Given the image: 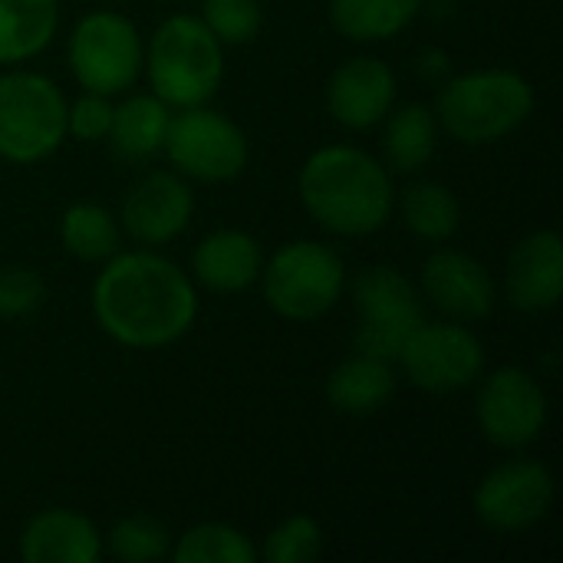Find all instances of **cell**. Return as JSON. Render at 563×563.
Masks as SVG:
<instances>
[{
  "label": "cell",
  "instance_id": "8fae6325",
  "mask_svg": "<svg viewBox=\"0 0 563 563\" xmlns=\"http://www.w3.org/2000/svg\"><path fill=\"white\" fill-rule=\"evenodd\" d=\"M396 363L422 393H459L482 379L485 343L462 323H422Z\"/></svg>",
  "mask_w": 563,
  "mask_h": 563
},
{
  "label": "cell",
  "instance_id": "4fadbf2b",
  "mask_svg": "<svg viewBox=\"0 0 563 563\" xmlns=\"http://www.w3.org/2000/svg\"><path fill=\"white\" fill-rule=\"evenodd\" d=\"M195 214V195L178 172H148L139 178L125 198L119 221L139 244H168L175 241Z\"/></svg>",
  "mask_w": 563,
  "mask_h": 563
},
{
  "label": "cell",
  "instance_id": "d6986e66",
  "mask_svg": "<svg viewBox=\"0 0 563 563\" xmlns=\"http://www.w3.org/2000/svg\"><path fill=\"white\" fill-rule=\"evenodd\" d=\"M396 393V373L389 360L353 353L327 379V402L343 416H373Z\"/></svg>",
  "mask_w": 563,
  "mask_h": 563
},
{
  "label": "cell",
  "instance_id": "44dd1931",
  "mask_svg": "<svg viewBox=\"0 0 563 563\" xmlns=\"http://www.w3.org/2000/svg\"><path fill=\"white\" fill-rule=\"evenodd\" d=\"M59 26V0H0V66L43 53Z\"/></svg>",
  "mask_w": 563,
  "mask_h": 563
},
{
  "label": "cell",
  "instance_id": "4dcf8cb0",
  "mask_svg": "<svg viewBox=\"0 0 563 563\" xmlns=\"http://www.w3.org/2000/svg\"><path fill=\"white\" fill-rule=\"evenodd\" d=\"M112 102L102 92H86L66 106V135L79 139V142H106L109 125H112Z\"/></svg>",
  "mask_w": 563,
  "mask_h": 563
},
{
  "label": "cell",
  "instance_id": "e0dca14e",
  "mask_svg": "<svg viewBox=\"0 0 563 563\" xmlns=\"http://www.w3.org/2000/svg\"><path fill=\"white\" fill-rule=\"evenodd\" d=\"M20 558L26 563H99L102 534L73 508H46L23 525Z\"/></svg>",
  "mask_w": 563,
  "mask_h": 563
},
{
  "label": "cell",
  "instance_id": "ffe728a7",
  "mask_svg": "<svg viewBox=\"0 0 563 563\" xmlns=\"http://www.w3.org/2000/svg\"><path fill=\"white\" fill-rule=\"evenodd\" d=\"M172 109L155 92H135L112 109L106 142L122 162H145L162 152Z\"/></svg>",
  "mask_w": 563,
  "mask_h": 563
},
{
  "label": "cell",
  "instance_id": "8992f818",
  "mask_svg": "<svg viewBox=\"0 0 563 563\" xmlns=\"http://www.w3.org/2000/svg\"><path fill=\"white\" fill-rule=\"evenodd\" d=\"M66 96L33 69L0 76V158L10 165H36L66 139Z\"/></svg>",
  "mask_w": 563,
  "mask_h": 563
},
{
  "label": "cell",
  "instance_id": "9c48e42d",
  "mask_svg": "<svg viewBox=\"0 0 563 563\" xmlns=\"http://www.w3.org/2000/svg\"><path fill=\"white\" fill-rule=\"evenodd\" d=\"M353 300L360 313L356 350L396 363L409 336L426 323V307L416 284L389 264L366 267L353 280Z\"/></svg>",
  "mask_w": 563,
  "mask_h": 563
},
{
  "label": "cell",
  "instance_id": "6da1fadb",
  "mask_svg": "<svg viewBox=\"0 0 563 563\" xmlns=\"http://www.w3.org/2000/svg\"><path fill=\"white\" fill-rule=\"evenodd\" d=\"M92 313L119 346L162 350L198 320L195 280L155 251H115L92 284Z\"/></svg>",
  "mask_w": 563,
  "mask_h": 563
},
{
  "label": "cell",
  "instance_id": "5bb4252c",
  "mask_svg": "<svg viewBox=\"0 0 563 563\" xmlns=\"http://www.w3.org/2000/svg\"><path fill=\"white\" fill-rule=\"evenodd\" d=\"M422 294L442 313L459 323H475L492 317L498 303V284L492 271L465 251H435L422 264Z\"/></svg>",
  "mask_w": 563,
  "mask_h": 563
},
{
  "label": "cell",
  "instance_id": "5b68a950",
  "mask_svg": "<svg viewBox=\"0 0 563 563\" xmlns=\"http://www.w3.org/2000/svg\"><path fill=\"white\" fill-rule=\"evenodd\" d=\"M267 307L284 320H320L346 290L343 257L320 241H290L261 267Z\"/></svg>",
  "mask_w": 563,
  "mask_h": 563
},
{
  "label": "cell",
  "instance_id": "d4e9b609",
  "mask_svg": "<svg viewBox=\"0 0 563 563\" xmlns=\"http://www.w3.org/2000/svg\"><path fill=\"white\" fill-rule=\"evenodd\" d=\"M402 221L422 241H449L462 224L459 198L442 181H416L402 195Z\"/></svg>",
  "mask_w": 563,
  "mask_h": 563
},
{
  "label": "cell",
  "instance_id": "2e32d148",
  "mask_svg": "<svg viewBox=\"0 0 563 563\" xmlns=\"http://www.w3.org/2000/svg\"><path fill=\"white\" fill-rule=\"evenodd\" d=\"M505 297L521 313L554 310L563 297V241L558 231L521 238L505 267Z\"/></svg>",
  "mask_w": 563,
  "mask_h": 563
},
{
  "label": "cell",
  "instance_id": "f546056e",
  "mask_svg": "<svg viewBox=\"0 0 563 563\" xmlns=\"http://www.w3.org/2000/svg\"><path fill=\"white\" fill-rule=\"evenodd\" d=\"M46 297V284L33 267L23 264H7L0 267V317H26L33 313Z\"/></svg>",
  "mask_w": 563,
  "mask_h": 563
},
{
  "label": "cell",
  "instance_id": "4316f807",
  "mask_svg": "<svg viewBox=\"0 0 563 563\" xmlns=\"http://www.w3.org/2000/svg\"><path fill=\"white\" fill-rule=\"evenodd\" d=\"M168 528L148 515H132L112 525V531L102 538V554L122 563H155L168 558L172 541Z\"/></svg>",
  "mask_w": 563,
  "mask_h": 563
},
{
  "label": "cell",
  "instance_id": "cb8c5ba5",
  "mask_svg": "<svg viewBox=\"0 0 563 563\" xmlns=\"http://www.w3.org/2000/svg\"><path fill=\"white\" fill-rule=\"evenodd\" d=\"M59 241L79 261H109L119 251V221L96 201H76L59 218Z\"/></svg>",
  "mask_w": 563,
  "mask_h": 563
},
{
  "label": "cell",
  "instance_id": "3957f363",
  "mask_svg": "<svg viewBox=\"0 0 563 563\" xmlns=\"http://www.w3.org/2000/svg\"><path fill=\"white\" fill-rule=\"evenodd\" d=\"M432 112L455 142L492 145L528 122L534 112V89L521 73L505 66L472 69L439 89Z\"/></svg>",
  "mask_w": 563,
  "mask_h": 563
},
{
  "label": "cell",
  "instance_id": "f1b7e54d",
  "mask_svg": "<svg viewBox=\"0 0 563 563\" xmlns=\"http://www.w3.org/2000/svg\"><path fill=\"white\" fill-rule=\"evenodd\" d=\"M198 16L218 36L221 46H241L261 33V3L257 0H201Z\"/></svg>",
  "mask_w": 563,
  "mask_h": 563
},
{
  "label": "cell",
  "instance_id": "484cf974",
  "mask_svg": "<svg viewBox=\"0 0 563 563\" xmlns=\"http://www.w3.org/2000/svg\"><path fill=\"white\" fill-rule=\"evenodd\" d=\"M178 563H254L257 548L231 525H198L188 528L172 548Z\"/></svg>",
  "mask_w": 563,
  "mask_h": 563
},
{
  "label": "cell",
  "instance_id": "52a82bcc",
  "mask_svg": "<svg viewBox=\"0 0 563 563\" xmlns=\"http://www.w3.org/2000/svg\"><path fill=\"white\" fill-rule=\"evenodd\" d=\"M69 69L86 92L119 96L135 86L145 46L135 23L119 10H89L69 33Z\"/></svg>",
  "mask_w": 563,
  "mask_h": 563
},
{
  "label": "cell",
  "instance_id": "7a4b0ae2",
  "mask_svg": "<svg viewBox=\"0 0 563 563\" xmlns=\"http://www.w3.org/2000/svg\"><path fill=\"white\" fill-rule=\"evenodd\" d=\"M307 214L340 238H366L386 228L396 188L386 165L356 145L317 148L297 178Z\"/></svg>",
  "mask_w": 563,
  "mask_h": 563
},
{
  "label": "cell",
  "instance_id": "9a60e30c",
  "mask_svg": "<svg viewBox=\"0 0 563 563\" xmlns=\"http://www.w3.org/2000/svg\"><path fill=\"white\" fill-rule=\"evenodd\" d=\"M396 102V73L376 56L340 63L327 82V112L343 129L363 132L379 125Z\"/></svg>",
  "mask_w": 563,
  "mask_h": 563
},
{
  "label": "cell",
  "instance_id": "7c38bea8",
  "mask_svg": "<svg viewBox=\"0 0 563 563\" xmlns=\"http://www.w3.org/2000/svg\"><path fill=\"white\" fill-rule=\"evenodd\" d=\"M554 505V475L534 459H508L492 468L472 498L475 518L501 534L531 531Z\"/></svg>",
  "mask_w": 563,
  "mask_h": 563
},
{
  "label": "cell",
  "instance_id": "7402d4cb",
  "mask_svg": "<svg viewBox=\"0 0 563 563\" xmlns=\"http://www.w3.org/2000/svg\"><path fill=\"white\" fill-rule=\"evenodd\" d=\"M422 10V0H330V23L353 43L399 36Z\"/></svg>",
  "mask_w": 563,
  "mask_h": 563
},
{
  "label": "cell",
  "instance_id": "277c9868",
  "mask_svg": "<svg viewBox=\"0 0 563 563\" xmlns=\"http://www.w3.org/2000/svg\"><path fill=\"white\" fill-rule=\"evenodd\" d=\"M142 69L168 109L205 106L224 79V46L201 16L172 13L148 36Z\"/></svg>",
  "mask_w": 563,
  "mask_h": 563
},
{
  "label": "cell",
  "instance_id": "83f0119b",
  "mask_svg": "<svg viewBox=\"0 0 563 563\" xmlns=\"http://www.w3.org/2000/svg\"><path fill=\"white\" fill-rule=\"evenodd\" d=\"M323 554V531L310 515H290L267 538L257 558L267 563H310Z\"/></svg>",
  "mask_w": 563,
  "mask_h": 563
},
{
  "label": "cell",
  "instance_id": "603a6c76",
  "mask_svg": "<svg viewBox=\"0 0 563 563\" xmlns=\"http://www.w3.org/2000/svg\"><path fill=\"white\" fill-rule=\"evenodd\" d=\"M383 122H386L383 148H386L389 165L402 175L426 168L429 158L435 155V145H439L435 112L422 102H406L399 109H389V115Z\"/></svg>",
  "mask_w": 563,
  "mask_h": 563
},
{
  "label": "cell",
  "instance_id": "30bf717a",
  "mask_svg": "<svg viewBox=\"0 0 563 563\" xmlns=\"http://www.w3.org/2000/svg\"><path fill=\"white\" fill-rule=\"evenodd\" d=\"M475 419L495 449L521 452L538 442L548 426V393L538 376L521 366L495 369L478 389Z\"/></svg>",
  "mask_w": 563,
  "mask_h": 563
},
{
  "label": "cell",
  "instance_id": "ba28073f",
  "mask_svg": "<svg viewBox=\"0 0 563 563\" xmlns=\"http://www.w3.org/2000/svg\"><path fill=\"white\" fill-rule=\"evenodd\" d=\"M172 168L195 181H234L251 158V145L244 129L208 106H188L172 112L165 145Z\"/></svg>",
  "mask_w": 563,
  "mask_h": 563
},
{
  "label": "cell",
  "instance_id": "ac0fdd59",
  "mask_svg": "<svg viewBox=\"0 0 563 563\" xmlns=\"http://www.w3.org/2000/svg\"><path fill=\"white\" fill-rule=\"evenodd\" d=\"M264 267V251L254 234L238 228L211 231L198 241L191 254V274L201 287L214 294H241L257 284Z\"/></svg>",
  "mask_w": 563,
  "mask_h": 563
}]
</instances>
